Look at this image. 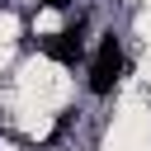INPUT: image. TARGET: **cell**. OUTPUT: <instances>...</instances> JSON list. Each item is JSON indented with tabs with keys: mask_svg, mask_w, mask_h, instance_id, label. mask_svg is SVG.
<instances>
[{
	"mask_svg": "<svg viewBox=\"0 0 151 151\" xmlns=\"http://www.w3.org/2000/svg\"><path fill=\"white\" fill-rule=\"evenodd\" d=\"M42 52H47L52 61H61V66H76V61L85 57V19H76L71 28H61V33L42 38Z\"/></svg>",
	"mask_w": 151,
	"mask_h": 151,
	"instance_id": "cell-2",
	"label": "cell"
},
{
	"mask_svg": "<svg viewBox=\"0 0 151 151\" xmlns=\"http://www.w3.org/2000/svg\"><path fill=\"white\" fill-rule=\"evenodd\" d=\"M118 71H123V42H118V33H104L99 38V47H94V57H90V94H113V85H118Z\"/></svg>",
	"mask_w": 151,
	"mask_h": 151,
	"instance_id": "cell-1",
	"label": "cell"
},
{
	"mask_svg": "<svg viewBox=\"0 0 151 151\" xmlns=\"http://www.w3.org/2000/svg\"><path fill=\"white\" fill-rule=\"evenodd\" d=\"M47 9H71V0H42Z\"/></svg>",
	"mask_w": 151,
	"mask_h": 151,
	"instance_id": "cell-3",
	"label": "cell"
}]
</instances>
